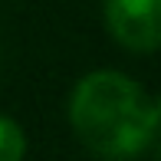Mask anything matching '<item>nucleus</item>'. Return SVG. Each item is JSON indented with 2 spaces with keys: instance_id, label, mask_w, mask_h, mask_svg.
Here are the masks:
<instances>
[{
  "instance_id": "f257e3e1",
  "label": "nucleus",
  "mask_w": 161,
  "mask_h": 161,
  "mask_svg": "<svg viewBox=\"0 0 161 161\" xmlns=\"http://www.w3.org/2000/svg\"><path fill=\"white\" fill-rule=\"evenodd\" d=\"M69 122L89 151L108 161H125L151 145L158 105L125 72L99 69L76 82Z\"/></svg>"
},
{
  "instance_id": "f03ea898",
  "label": "nucleus",
  "mask_w": 161,
  "mask_h": 161,
  "mask_svg": "<svg viewBox=\"0 0 161 161\" xmlns=\"http://www.w3.org/2000/svg\"><path fill=\"white\" fill-rule=\"evenodd\" d=\"M161 0H105V23L125 49L151 53L161 43Z\"/></svg>"
},
{
  "instance_id": "7ed1b4c3",
  "label": "nucleus",
  "mask_w": 161,
  "mask_h": 161,
  "mask_svg": "<svg viewBox=\"0 0 161 161\" xmlns=\"http://www.w3.org/2000/svg\"><path fill=\"white\" fill-rule=\"evenodd\" d=\"M23 155H26L23 128L13 119L0 115V161H23Z\"/></svg>"
}]
</instances>
